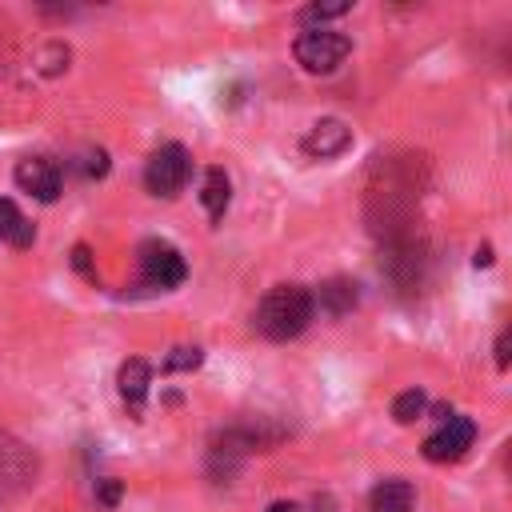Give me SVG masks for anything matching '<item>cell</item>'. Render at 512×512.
Returning <instances> with one entry per match:
<instances>
[{"label": "cell", "instance_id": "12", "mask_svg": "<svg viewBox=\"0 0 512 512\" xmlns=\"http://www.w3.org/2000/svg\"><path fill=\"white\" fill-rule=\"evenodd\" d=\"M32 224L24 220V212L12 204V200H0V240L4 244H16V248H28L32 244Z\"/></svg>", "mask_w": 512, "mask_h": 512}, {"label": "cell", "instance_id": "15", "mask_svg": "<svg viewBox=\"0 0 512 512\" xmlns=\"http://www.w3.org/2000/svg\"><path fill=\"white\" fill-rule=\"evenodd\" d=\"M200 348H172L168 356H164V368L168 372H192V368H200Z\"/></svg>", "mask_w": 512, "mask_h": 512}, {"label": "cell", "instance_id": "18", "mask_svg": "<svg viewBox=\"0 0 512 512\" xmlns=\"http://www.w3.org/2000/svg\"><path fill=\"white\" fill-rule=\"evenodd\" d=\"M72 264H76L84 276H92V264H88V248H84V244H76V248H72Z\"/></svg>", "mask_w": 512, "mask_h": 512}, {"label": "cell", "instance_id": "16", "mask_svg": "<svg viewBox=\"0 0 512 512\" xmlns=\"http://www.w3.org/2000/svg\"><path fill=\"white\" fill-rule=\"evenodd\" d=\"M96 500L104 504V508H116V500H120V480H96Z\"/></svg>", "mask_w": 512, "mask_h": 512}, {"label": "cell", "instance_id": "19", "mask_svg": "<svg viewBox=\"0 0 512 512\" xmlns=\"http://www.w3.org/2000/svg\"><path fill=\"white\" fill-rule=\"evenodd\" d=\"M508 344H512L508 332H500V340H496V364H500V368H508Z\"/></svg>", "mask_w": 512, "mask_h": 512}, {"label": "cell", "instance_id": "14", "mask_svg": "<svg viewBox=\"0 0 512 512\" xmlns=\"http://www.w3.org/2000/svg\"><path fill=\"white\" fill-rule=\"evenodd\" d=\"M352 4L348 0H336V4H308L304 12H300V20L304 24H324V20H336V16H344Z\"/></svg>", "mask_w": 512, "mask_h": 512}, {"label": "cell", "instance_id": "13", "mask_svg": "<svg viewBox=\"0 0 512 512\" xmlns=\"http://www.w3.org/2000/svg\"><path fill=\"white\" fill-rule=\"evenodd\" d=\"M424 408H428V396H424L420 388H408V392H400V396H396L392 416H396V424H412V420H420V416H424Z\"/></svg>", "mask_w": 512, "mask_h": 512}, {"label": "cell", "instance_id": "20", "mask_svg": "<svg viewBox=\"0 0 512 512\" xmlns=\"http://www.w3.org/2000/svg\"><path fill=\"white\" fill-rule=\"evenodd\" d=\"M268 512H296V504H288V500H276V504H268Z\"/></svg>", "mask_w": 512, "mask_h": 512}, {"label": "cell", "instance_id": "8", "mask_svg": "<svg viewBox=\"0 0 512 512\" xmlns=\"http://www.w3.org/2000/svg\"><path fill=\"white\" fill-rule=\"evenodd\" d=\"M148 384H152V368H148V360L132 356V360L120 364V372H116V388H120V400H124L132 412L144 408V400H148Z\"/></svg>", "mask_w": 512, "mask_h": 512}, {"label": "cell", "instance_id": "2", "mask_svg": "<svg viewBox=\"0 0 512 512\" xmlns=\"http://www.w3.org/2000/svg\"><path fill=\"white\" fill-rule=\"evenodd\" d=\"M348 36L340 32H328V28H312V32H300L292 52H296V64L304 72H336L340 60L348 56Z\"/></svg>", "mask_w": 512, "mask_h": 512}, {"label": "cell", "instance_id": "9", "mask_svg": "<svg viewBox=\"0 0 512 512\" xmlns=\"http://www.w3.org/2000/svg\"><path fill=\"white\" fill-rule=\"evenodd\" d=\"M368 504L372 512H416V492L408 480H380Z\"/></svg>", "mask_w": 512, "mask_h": 512}, {"label": "cell", "instance_id": "7", "mask_svg": "<svg viewBox=\"0 0 512 512\" xmlns=\"http://www.w3.org/2000/svg\"><path fill=\"white\" fill-rule=\"evenodd\" d=\"M348 144H352V128H348L344 120H336V116H324V120H316V124L304 132V152L316 156V160H332V156H340Z\"/></svg>", "mask_w": 512, "mask_h": 512}, {"label": "cell", "instance_id": "6", "mask_svg": "<svg viewBox=\"0 0 512 512\" xmlns=\"http://www.w3.org/2000/svg\"><path fill=\"white\" fill-rule=\"evenodd\" d=\"M16 184H20L28 196L52 204V200L60 196V168H56L52 160H44V156H28V160L16 164Z\"/></svg>", "mask_w": 512, "mask_h": 512}, {"label": "cell", "instance_id": "17", "mask_svg": "<svg viewBox=\"0 0 512 512\" xmlns=\"http://www.w3.org/2000/svg\"><path fill=\"white\" fill-rule=\"evenodd\" d=\"M84 168H88V176H104V172H108V152H104V148L88 152V164H84Z\"/></svg>", "mask_w": 512, "mask_h": 512}, {"label": "cell", "instance_id": "10", "mask_svg": "<svg viewBox=\"0 0 512 512\" xmlns=\"http://www.w3.org/2000/svg\"><path fill=\"white\" fill-rule=\"evenodd\" d=\"M312 308H320V312H328V316H344V312H352V308H356V284L344 280V276L320 284V292L312 296Z\"/></svg>", "mask_w": 512, "mask_h": 512}, {"label": "cell", "instance_id": "4", "mask_svg": "<svg viewBox=\"0 0 512 512\" xmlns=\"http://www.w3.org/2000/svg\"><path fill=\"white\" fill-rule=\"evenodd\" d=\"M140 276L148 288H176L184 280V256L164 244V240H144L140 244Z\"/></svg>", "mask_w": 512, "mask_h": 512}, {"label": "cell", "instance_id": "3", "mask_svg": "<svg viewBox=\"0 0 512 512\" xmlns=\"http://www.w3.org/2000/svg\"><path fill=\"white\" fill-rule=\"evenodd\" d=\"M188 172H192V160H188L184 144H164V148L152 152V160H148V168H144V184H148L152 196L172 200V196L184 188Z\"/></svg>", "mask_w": 512, "mask_h": 512}, {"label": "cell", "instance_id": "5", "mask_svg": "<svg viewBox=\"0 0 512 512\" xmlns=\"http://www.w3.org/2000/svg\"><path fill=\"white\" fill-rule=\"evenodd\" d=\"M476 440V424L468 416H448L428 440H424V456L432 464H448V460H460Z\"/></svg>", "mask_w": 512, "mask_h": 512}, {"label": "cell", "instance_id": "1", "mask_svg": "<svg viewBox=\"0 0 512 512\" xmlns=\"http://www.w3.org/2000/svg\"><path fill=\"white\" fill-rule=\"evenodd\" d=\"M316 308H312V292L300 284H276L260 308H256V328L268 340H292L312 324Z\"/></svg>", "mask_w": 512, "mask_h": 512}, {"label": "cell", "instance_id": "11", "mask_svg": "<svg viewBox=\"0 0 512 512\" xmlns=\"http://www.w3.org/2000/svg\"><path fill=\"white\" fill-rule=\"evenodd\" d=\"M200 200H204V208H208V216H212V220H220V216H224V208H228V200H232V180H228V172H224V168H208V172H204Z\"/></svg>", "mask_w": 512, "mask_h": 512}]
</instances>
